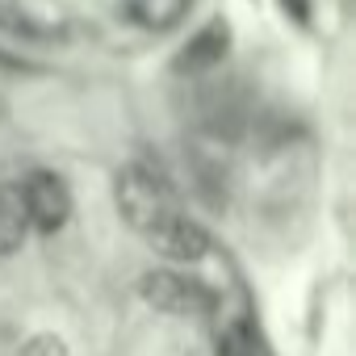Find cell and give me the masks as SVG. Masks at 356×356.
<instances>
[{
  "instance_id": "cell-1",
  "label": "cell",
  "mask_w": 356,
  "mask_h": 356,
  "mask_svg": "<svg viewBox=\"0 0 356 356\" xmlns=\"http://www.w3.org/2000/svg\"><path fill=\"white\" fill-rule=\"evenodd\" d=\"M118 210L147 239L168 214H176V197H172V189L159 181L155 172H147V168L134 163V168H126L118 176Z\"/></svg>"
},
{
  "instance_id": "cell-8",
  "label": "cell",
  "mask_w": 356,
  "mask_h": 356,
  "mask_svg": "<svg viewBox=\"0 0 356 356\" xmlns=\"http://www.w3.org/2000/svg\"><path fill=\"white\" fill-rule=\"evenodd\" d=\"M0 30H9V34H34V22H30L22 0H0Z\"/></svg>"
},
{
  "instance_id": "cell-10",
  "label": "cell",
  "mask_w": 356,
  "mask_h": 356,
  "mask_svg": "<svg viewBox=\"0 0 356 356\" xmlns=\"http://www.w3.org/2000/svg\"><path fill=\"white\" fill-rule=\"evenodd\" d=\"M218 356H248V327H227L218 335Z\"/></svg>"
},
{
  "instance_id": "cell-6",
  "label": "cell",
  "mask_w": 356,
  "mask_h": 356,
  "mask_svg": "<svg viewBox=\"0 0 356 356\" xmlns=\"http://www.w3.org/2000/svg\"><path fill=\"white\" fill-rule=\"evenodd\" d=\"M26 235H30V214H26L22 189L17 185H0V256L22 252Z\"/></svg>"
},
{
  "instance_id": "cell-5",
  "label": "cell",
  "mask_w": 356,
  "mask_h": 356,
  "mask_svg": "<svg viewBox=\"0 0 356 356\" xmlns=\"http://www.w3.org/2000/svg\"><path fill=\"white\" fill-rule=\"evenodd\" d=\"M227 47H231V26L222 17H214L210 26H202L185 42L181 55H176V72H210L227 59Z\"/></svg>"
},
{
  "instance_id": "cell-2",
  "label": "cell",
  "mask_w": 356,
  "mask_h": 356,
  "mask_svg": "<svg viewBox=\"0 0 356 356\" xmlns=\"http://www.w3.org/2000/svg\"><path fill=\"white\" fill-rule=\"evenodd\" d=\"M138 293L151 310H163V314H181V318H193V314H206L214 306V293L197 281V277H185V273H147L138 281Z\"/></svg>"
},
{
  "instance_id": "cell-3",
  "label": "cell",
  "mask_w": 356,
  "mask_h": 356,
  "mask_svg": "<svg viewBox=\"0 0 356 356\" xmlns=\"http://www.w3.org/2000/svg\"><path fill=\"white\" fill-rule=\"evenodd\" d=\"M22 189V202H26V214H30V227H38L42 235H55L67 227L72 218V189L63 185V176L55 172H30Z\"/></svg>"
},
{
  "instance_id": "cell-11",
  "label": "cell",
  "mask_w": 356,
  "mask_h": 356,
  "mask_svg": "<svg viewBox=\"0 0 356 356\" xmlns=\"http://www.w3.org/2000/svg\"><path fill=\"white\" fill-rule=\"evenodd\" d=\"M289 5V0H285ZM293 13H298V22H306V0H293Z\"/></svg>"
},
{
  "instance_id": "cell-7",
  "label": "cell",
  "mask_w": 356,
  "mask_h": 356,
  "mask_svg": "<svg viewBox=\"0 0 356 356\" xmlns=\"http://www.w3.org/2000/svg\"><path fill=\"white\" fill-rule=\"evenodd\" d=\"M193 0H126V17L143 30H172L181 26Z\"/></svg>"
},
{
  "instance_id": "cell-9",
  "label": "cell",
  "mask_w": 356,
  "mask_h": 356,
  "mask_svg": "<svg viewBox=\"0 0 356 356\" xmlns=\"http://www.w3.org/2000/svg\"><path fill=\"white\" fill-rule=\"evenodd\" d=\"M17 356H67V343H63L55 331H34V335L22 343Z\"/></svg>"
},
{
  "instance_id": "cell-4",
  "label": "cell",
  "mask_w": 356,
  "mask_h": 356,
  "mask_svg": "<svg viewBox=\"0 0 356 356\" xmlns=\"http://www.w3.org/2000/svg\"><path fill=\"white\" fill-rule=\"evenodd\" d=\"M147 243L159 252V256H168V260H185V264H197L206 252H210V235H206V227L202 222H193L189 214H168L151 235H147Z\"/></svg>"
}]
</instances>
